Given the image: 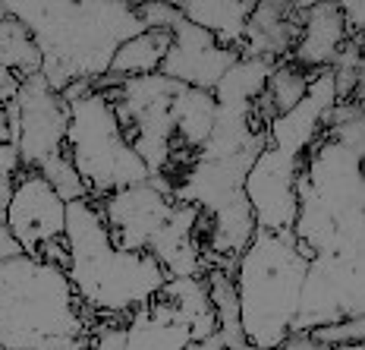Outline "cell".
Returning a JSON list of instances; mask_svg holds the SVG:
<instances>
[{"label": "cell", "instance_id": "obj_17", "mask_svg": "<svg viewBox=\"0 0 365 350\" xmlns=\"http://www.w3.org/2000/svg\"><path fill=\"white\" fill-rule=\"evenodd\" d=\"M189 344L192 331L161 294L126 316V350H186Z\"/></svg>", "mask_w": 365, "mask_h": 350}, {"label": "cell", "instance_id": "obj_7", "mask_svg": "<svg viewBox=\"0 0 365 350\" xmlns=\"http://www.w3.org/2000/svg\"><path fill=\"white\" fill-rule=\"evenodd\" d=\"M180 82L161 73L123 79L113 89H101L110 95L113 114L129 149L142 158L151 177H161L173 161V117L170 104Z\"/></svg>", "mask_w": 365, "mask_h": 350}, {"label": "cell", "instance_id": "obj_25", "mask_svg": "<svg viewBox=\"0 0 365 350\" xmlns=\"http://www.w3.org/2000/svg\"><path fill=\"white\" fill-rule=\"evenodd\" d=\"M315 341L328 347H344V344H362L365 338V319L356 316V319H344V322H334V325H322V329L309 331Z\"/></svg>", "mask_w": 365, "mask_h": 350}, {"label": "cell", "instance_id": "obj_11", "mask_svg": "<svg viewBox=\"0 0 365 350\" xmlns=\"http://www.w3.org/2000/svg\"><path fill=\"white\" fill-rule=\"evenodd\" d=\"M108 234L117 249L129 253H148V243L161 231V224L170 218L173 199L167 193V184L161 177H151L148 184H135L126 189L104 196L98 202Z\"/></svg>", "mask_w": 365, "mask_h": 350}, {"label": "cell", "instance_id": "obj_32", "mask_svg": "<svg viewBox=\"0 0 365 350\" xmlns=\"http://www.w3.org/2000/svg\"><path fill=\"white\" fill-rule=\"evenodd\" d=\"M334 350H365L362 344H344V347H334Z\"/></svg>", "mask_w": 365, "mask_h": 350}, {"label": "cell", "instance_id": "obj_26", "mask_svg": "<svg viewBox=\"0 0 365 350\" xmlns=\"http://www.w3.org/2000/svg\"><path fill=\"white\" fill-rule=\"evenodd\" d=\"M22 164H19V151L13 142H0V221H4V211L10 205L13 186H16Z\"/></svg>", "mask_w": 365, "mask_h": 350}, {"label": "cell", "instance_id": "obj_30", "mask_svg": "<svg viewBox=\"0 0 365 350\" xmlns=\"http://www.w3.org/2000/svg\"><path fill=\"white\" fill-rule=\"evenodd\" d=\"M19 82H22V79H19L16 73L6 70V66L0 64V104H4V108L13 101V98H16V92H19Z\"/></svg>", "mask_w": 365, "mask_h": 350}, {"label": "cell", "instance_id": "obj_4", "mask_svg": "<svg viewBox=\"0 0 365 350\" xmlns=\"http://www.w3.org/2000/svg\"><path fill=\"white\" fill-rule=\"evenodd\" d=\"M63 243L70 253L66 278L79 303L95 316H129L135 306H145L167 281L151 253H129L113 246L98 202L91 199L66 202Z\"/></svg>", "mask_w": 365, "mask_h": 350}, {"label": "cell", "instance_id": "obj_21", "mask_svg": "<svg viewBox=\"0 0 365 350\" xmlns=\"http://www.w3.org/2000/svg\"><path fill=\"white\" fill-rule=\"evenodd\" d=\"M274 60H262V57H240L230 66L220 82L215 86V101L227 104V108H255V101L264 95L268 86V76L274 73Z\"/></svg>", "mask_w": 365, "mask_h": 350}, {"label": "cell", "instance_id": "obj_31", "mask_svg": "<svg viewBox=\"0 0 365 350\" xmlns=\"http://www.w3.org/2000/svg\"><path fill=\"white\" fill-rule=\"evenodd\" d=\"M186 350H227V347H224V341H220V334L215 331V334H211V338L192 341V344H189Z\"/></svg>", "mask_w": 365, "mask_h": 350}, {"label": "cell", "instance_id": "obj_13", "mask_svg": "<svg viewBox=\"0 0 365 350\" xmlns=\"http://www.w3.org/2000/svg\"><path fill=\"white\" fill-rule=\"evenodd\" d=\"M237 60H240L237 51L217 44L215 35H208L205 29L186 22L177 13V19L170 26V48H167L158 73L180 82V86L215 92L220 76L230 70Z\"/></svg>", "mask_w": 365, "mask_h": 350}, {"label": "cell", "instance_id": "obj_23", "mask_svg": "<svg viewBox=\"0 0 365 350\" xmlns=\"http://www.w3.org/2000/svg\"><path fill=\"white\" fill-rule=\"evenodd\" d=\"M309 76L312 73L299 70V66L290 64V60H280V64L274 66V73L268 76V86H264V101L271 104L274 117L293 111L296 104L306 98V92H309Z\"/></svg>", "mask_w": 365, "mask_h": 350}, {"label": "cell", "instance_id": "obj_29", "mask_svg": "<svg viewBox=\"0 0 365 350\" xmlns=\"http://www.w3.org/2000/svg\"><path fill=\"white\" fill-rule=\"evenodd\" d=\"M271 350H334V347L315 341L309 331H299V334H287V338L280 341L277 347H271Z\"/></svg>", "mask_w": 365, "mask_h": 350}, {"label": "cell", "instance_id": "obj_1", "mask_svg": "<svg viewBox=\"0 0 365 350\" xmlns=\"http://www.w3.org/2000/svg\"><path fill=\"white\" fill-rule=\"evenodd\" d=\"M16 22L41 54V76L60 95L70 82H98L126 38L145 32L133 0H10Z\"/></svg>", "mask_w": 365, "mask_h": 350}, {"label": "cell", "instance_id": "obj_9", "mask_svg": "<svg viewBox=\"0 0 365 350\" xmlns=\"http://www.w3.org/2000/svg\"><path fill=\"white\" fill-rule=\"evenodd\" d=\"M10 120V142L19 151V164L38 171L44 161L63 155L66 126H70V104L44 82L41 73L19 82V92L6 104Z\"/></svg>", "mask_w": 365, "mask_h": 350}, {"label": "cell", "instance_id": "obj_28", "mask_svg": "<svg viewBox=\"0 0 365 350\" xmlns=\"http://www.w3.org/2000/svg\"><path fill=\"white\" fill-rule=\"evenodd\" d=\"M340 19H344L349 41H365V4L362 0H349V4H337Z\"/></svg>", "mask_w": 365, "mask_h": 350}, {"label": "cell", "instance_id": "obj_16", "mask_svg": "<svg viewBox=\"0 0 365 350\" xmlns=\"http://www.w3.org/2000/svg\"><path fill=\"white\" fill-rule=\"evenodd\" d=\"M346 41L349 38H346L337 4H309L306 19H302V32L296 38L287 60L306 73L331 70V64L337 60Z\"/></svg>", "mask_w": 365, "mask_h": 350}, {"label": "cell", "instance_id": "obj_10", "mask_svg": "<svg viewBox=\"0 0 365 350\" xmlns=\"http://www.w3.org/2000/svg\"><path fill=\"white\" fill-rule=\"evenodd\" d=\"M4 224L10 237L19 243L26 256H38L48 243L63 240L66 231V202L54 193V186L38 171L22 167L10 205L4 211Z\"/></svg>", "mask_w": 365, "mask_h": 350}, {"label": "cell", "instance_id": "obj_15", "mask_svg": "<svg viewBox=\"0 0 365 350\" xmlns=\"http://www.w3.org/2000/svg\"><path fill=\"white\" fill-rule=\"evenodd\" d=\"M309 4H284V0H268L255 4L252 16L246 22L240 57H262V60H280L290 57L296 38L302 32Z\"/></svg>", "mask_w": 365, "mask_h": 350}, {"label": "cell", "instance_id": "obj_12", "mask_svg": "<svg viewBox=\"0 0 365 350\" xmlns=\"http://www.w3.org/2000/svg\"><path fill=\"white\" fill-rule=\"evenodd\" d=\"M302 161L264 142L246 174L242 193L252 209L258 231H293L296 221V177Z\"/></svg>", "mask_w": 365, "mask_h": 350}, {"label": "cell", "instance_id": "obj_18", "mask_svg": "<svg viewBox=\"0 0 365 350\" xmlns=\"http://www.w3.org/2000/svg\"><path fill=\"white\" fill-rule=\"evenodd\" d=\"M173 6L186 22L205 29L208 35L217 38V44L240 54L246 22L255 10V0H182V4Z\"/></svg>", "mask_w": 365, "mask_h": 350}, {"label": "cell", "instance_id": "obj_14", "mask_svg": "<svg viewBox=\"0 0 365 350\" xmlns=\"http://www.w3.org/2000/svg\"><path fill=\"white\" fill-rule=\"evenodd\" d=\"M199 218L202 215L195 205L173 202L170 218L151 237L148 253L155 256L167 278H205V271H211V262L199 240Z\"/></svg>", "mask_w": 365, "mask_h": 350}, {"label": "cell", "instance_id": "obj_27", "mask_svg": "<svg viewBox=\"0 0 365 350\" xmlns=\"http://www.w3.org/2000/svg\"><path fill=\"white\" fill-rule=\"evenodd\" d=\"M88 350H126V325L113 322V319L95 325L88 334Z\"/></svg>", "mask_w": 365, "mask_h": 350}, {"label": "cell", "instance_id": "obj_20", "mask_svg": "<svg viewBox=\"0 0 365 350\" xmlns=\"http://www.w3.org/2000/svg\"><path fill=\"white\" fill-rule=\"evenodd\" d=\"M170 48V32L167 29H145V32L126 38L110 60L108 76L113 79H135V76H151L161 70V60Z\"/></svg>", "mask_w": 365, "mask_h": 350}, {"label": "cell", "instance_id": "obj_6", "mask_svg": "<svg viewBox=\"0 0 365 350\" xmlns=\"http://www.w3.org/2000/svg\"><path fill=\"white\" fill-rule=\"evenodd\" d=\"M63 155L73 161L91 202H101L117 189L151 180L148 167L120 133L110 95L101 89H91L86 98L70 104Z\"/></svg>", "mask_w": 365, "mask_h": 350}, {"label": "cell", "instance_id": "obj_22", "mask_svg": "<svg viewBox=\"0 0 365 350\" xmlns=\"http://www.w3.org/2000/svg\"><path fill=\"white\" fill-rule=\"evenodd\" d=\"M0 64L16 73L19 79H29V76L41 73V54H38L32 35H29L26 26L13 19L10 13L0 19Z\"/></svg>", "mask_w": 365, "mask_h": 350}, {"label": "cell", "instance_id": "obj_19", "mask_svg": "<svg viewBox=\"0 0 365 350\" xmlns=\"http://www.w3.org/2000/svg\"><path fill=\"white\" fill-rule=\"evenodd\" d=\"M158 294L177 309L182 325L192 331V341L211 338L217 331V319H215V309H211L205 278H167Z\"/></svg>", "mask_w": 365, "mask_h": 350}, {"label": "cell", "instance_id": "obj_5", "mask_svg": "<svg viewBox=\"0 0 365 350\" xmlns=\"http://www.w3.org/2000/svg\"><path fill=\"white\" fill-rule=\"evenodd\" d=\"M309 259L293 231H255L233 262L240 325L255 350H271L290 334Z\"/></svg>", "mask_w": 365, "mask_h": 350}, {"label": "cell", "instance_id": "obj_3", "mask_svg": "<svg viewBox=\"0 0 365 350\" xmlns=\"http://www.w3.org/2000/svg\"><path fill=\"white\" fill-rule=\"evenodd\" d=\"M98 319L79 303L66 269L26 253L0 262L4 350H88Z\"/></svg>", "mask_w": 365, "mask_h": 350}, {"label": "cell", "instance_id": "obj_24", "mask_svg": "<svg viewBox=\"0 0 365 350\" xmlns=\"http://www.w3.org/2000/svg\"><path fill=\"white\" fill-rule=\"evenodd\" d=\"M38 174H41L51 186H54V193L63 202L88 199V189H86L82 177L76 174V167H73V161L66 155H57V158H51V161H44L41 167H38Z\"/></svg>", "mask_w": 365, "mask_h": 350}, {"label": "cell", "instance_id": "obj_2", "mask_svg": "<svg viewBox=\"0 0 365 350\" xmlns=\"http://www.w3.org/2000/svg\"><path fill=\"white\" fill-rule=\"evenodd\" d=\"M293 237L299 253L365 259V177L362 149L322 133L296 177Z\"/></svg>", "mask_w": 365, "mask_h": 350}, {"label": "cell", "instance_id": "obj_33", "mask_svg": "<svg viewBox=\"0 0 365 350\" xmlns=\"http://www.w3.org/2000/svg\"><path fill=\"white\" fill-rule=\"evenodd\" d=\"M6 16V4H4V0H0V19H4Z\"/></svg>", "mask_w": 365, "mask_h": 350}, {"label": "cell", "instance_id": "obj_8", "mask_svg": "<svg viewBox=\"0 0 365 350\" xmlns=\"http://www.w3.org/2000/svg\"><path fill=\"white\" fill-rule=\"evenodd\" d=\"M365 313V259L312 256L290 334L315 331Z\"/></svg>", "mask_w": 365, "mask_h": 350}]
</instances>
